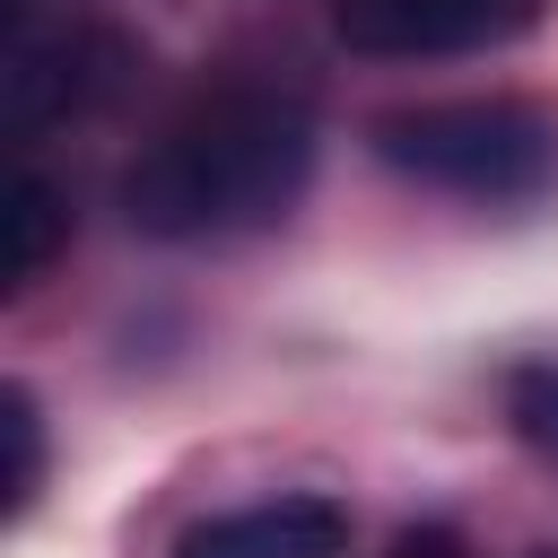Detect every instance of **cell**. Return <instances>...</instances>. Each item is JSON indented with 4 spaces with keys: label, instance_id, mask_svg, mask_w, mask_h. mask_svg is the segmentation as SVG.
Here are the masks:
<instances>
[{
    "label": "cell",
    "instance_id": "1",
    "mask_svg": "<svg viewBox=\"0 0 558 558\" xmlns=\"http://www.w3.org/2000/svg\"><path fill=\"white\" fill-rule=\"evenodd\" d=\"M314 174V113L279 87H209L192 96L122 174V218L140 235H253L296 209Z\"/></svg>",
    "mask_w": 558,
    "mask_h": 558
},
{
    "label": "cell",
    "instance_id": "2",
    "mask_svg": "<svg viewBox=\"0 0 558 558\" xmlns=\"http://www.w3.org/2000/svg\"><path fill=\"white\" fill-rule=\"evenodd\" d=\"M375 157L427 192L523 209L558 192V113L532 96H445V105H401L375 122Z\"/></svg>",
    "mask_w": 558,
    "mask_h": 558
},
{
    "label": "cell",
    "instance_id": "3",
    "mask_svg": "<svg viewBox=\"0 0 558 558\" xmlns=\"http://www.w3.org/2000/svg\"><path fill=\"white\" fill-rule=\"evenodd\" d=\"M541 17V0H340L331 26L349 52L418 61V52H480Z\"/></svg>",
    "mask_w": 558,
    "mask_h": 558
},
{
    "label": "cell",
    "instance_id": "4",
    "mask_svg": "<svg viewBox=\"0 0 558 558\" xmlns=\"http://www.w3.org/2000/svg\"><path fill=\"white\" fill-rule=\"evenodd\" d=\"M174 558H349V514L331 497H270L192 523Z\"/></svg>",
    "mask_w": 558,
    "mask_h": 558
},
{
    "label": "cell",
    "instance_id": "5",
    "mask_svg": "<svg viewBox=\"0 0 558 558\" xmlns=\"http://www.w3.org/2000/svg\"><path fill=\"white\" fill-rule=\"evenodd\" d=\"M87 52H96L87 35H61V26L17 17V35H9V70H0V96H9V131H17V140L44 131V122H61L70 105H87V87H96Z\"/></svg>",
    "mask_w": 558,
    "mask_h": 558
},
{
    "label": "cell",
    "instance_id": "6",
    "mask_svg": "<svg viewBox=\"0 0 558 558\" xmlns=\"http://www.w3.org/2000/svg\"><path fill=\"white\" fill-rule=\"evenodd\" d=\"M0 218H9V253H0V270H9V288H35V279L52 270V253L70 244V201H61V183L26 166V174L9 183V209H0Z\"/></svg>",
    "mask_w": 558,
    "mask_h": 558
},
{
    "label": "cell",
    "instance_id": "7",
    "mask_svg": "<svg viewBox=\"0 0 558 558\" xmlns=\"http://www.w3.org/2000/svg\"><path fill=\"white\" fill-rule=\"evenodd\" d=\"M0 436H9L0 506H9V514H26V506H35V488H44V410H35V392H26V384H9V392H0Z\"/></svg>",
    "mask_w": 558,
    "mask_h": 558
},
{
    "label": "cell",
    "instance_id": "8",
    "mask_svg": "<svg viewBox=\"0 0 558 558\" xmlns=\"http://www.w3.org/2000/svg\"><path fill=\"white\" fill-rule=\"evenodd\" d=\"M506 418L541 462H558V366H514L506 375Z\"/></svg>",
    "mask_w": 558,
    "mask_h": 558
},
{
    "label": "cell",
    "instance_id": "9",
    "mask_svg": "<svg viewBox=\"0 0 558 558\" xmlns=\"http://www.w3.org/2000/svg\"><path fill=\"white\" fill-rule=\"evenodd\" d=\"M392 558H462V541H453L445 523H418V532H401V541H392Z\"/></svg>",
    "mask_w": 558,
    "mask_h": 558
}]
</instances>
